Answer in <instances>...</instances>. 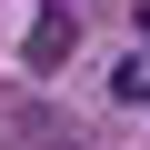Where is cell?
<instances>
[{
  "label": "cell",
  "instance_id": "6da1fadb",
  "mask_svg": "<svg viewBox=\"0 0 150 150\" xmlns=\"http://www.w3.org/2000/svg\"><path fill=\"white\" fill-rule=\"evenodd\" d=\"M70 50H80V20H70V10H40V20H30V40H20V60H30V70H60Z\"/></svg>",
  "mask_w": 150,
  "mask_h": 150
}]
</instances>
